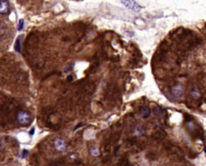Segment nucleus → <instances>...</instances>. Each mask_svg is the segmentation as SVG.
I'll list each match as a JSON object with an SVG mask.
<instances>
[{
	"label": "nucleus",
	"mask_w": 206,
	"mask_h": 166,
	"mask_svg": "<svg viewBox=\"0 0 206 166\" xmlns=\"http://www.w3.org/2000/svg\"><path fill=\"white\" fill-rule=\"evenodd\" d=\"M72 80H73V78H72V76H69L67 77V81L69 82H71V81H72Z\"/></svg>",
	"instance_id": "obj_19"
},
{
	"label": "nucleus",
	"mask_w": 206,
	"mask_h": 166,
	"mask_svg": "<svg viewBox=\"0 0 206 166\" xmlns=\"http://www.w3.org/2000/svg\"><path fill=\"white\" fill-rule=\"evenodd\" d=\"M190 94H191L192 97L194 99L201 98V92H200V89L198 87H193L192 90H191Z\"/></svg>",
	"instance_id": "obj_8"
},
{
	"label": "nucleus",
	"mask_w": 206,
	"mask_h": 166,
	"mask_svg": "<svg viewBox=\"0 0 206 166\" xmlns=\"http://www.w3.org/2000/svg\"><path fill=\"white\" fill-rule=\"evenodd\" d=\"M146 157L148 158L149 160H151V161H154V160H156L157 159L156 154L153 152H148L146 154Z\"/></svg>",
	"instance_id": "obj_11"
},
{
	"label": "nucleus",
	"mask_w": 206,
	"mask_h": 166,
	"mask_svg": "<svg viewBox=\"0 0 206 166\" xmlns=\"http://www.w3.org/2000/svg\"><path fill=\"white\" fill-rule=\"evenodd\" d=\"M23 24H24V21L23 19H20L19 20V23H18V30H21L23 27Z\"/></svg>",
	"instance_id": "obj_15"
},
{
	"label": "nucleus",
	"mask_w": 206,
	"mask_h": 166,
	"mask_svg": "<svg viewBox=\"0 0 206 166\" xmlns=\"http://www.w3.org/2000/svg\"><path fill=\"white\" fill-rule=\"evenodd\" d=\"M188 157L189 158H192V159H194L197 157V153L194 152L192 150H191L189 152H188Z\"/></svg>",
	"instance_id": "obj_13"
},
{
	"label": "nucleus",
	"mask_w": 206,
	"mask_h": 166,
	"mask_svg": "<svg viewBox=\"0 0 206 166\" xmlns=\"http://www.w3.org/2000/svg\"><path fill=\"white\" fill-rule=\"evenodd\" d=\"M184 119H185V121L187 123V122H189V121H192L193 120H194V118L193 116L188 114V113H185L184 115Z\"/></svg>",
	"instance_id": "obj_12"
},
{
	"label": "nucleus",
	"mask_w": 206,
	"mask_h": 166,
	"mask_svg": "<svg viewBox=\"0 0 206 166\" xmlns=\"http://www.w3.org/2000/svg\"><path fill=\"white\" fill-rule=\"evenodd\" d=\"M121 2L126 8L133 10L134 12H139L142 8V7L134 0H121Z\"/></svg>",
	"instance_id": "obj_1"
},
{
	"label": "nucleus",
	"mask_w": 206,
	"mask_h": 166,
	"mask_svg": "<svg viewBox=\"0 0 206 166\" xmlns=\"http://www.w3.org/2000/svg\"><path fill=\"white\" fill-rule=\"evenodd\" d=\"M133 134L137 136H142L145 134V129L143 127L140 126H136L132 131Z\"/></svg>",
	"instance_id": "obj_9"
},
{
	"label": "nucleus",
	"mask_w": 206,
	"mask_h": 166,
	"mask_svg": "<svg viewBox=\"0 0 206 166\" xmlns=\"http://www.w3.org/2000/svg\"><path fill=\"white\" fill-rule=\"evenodd\" d=\"M10 11L9 2L7 0H0V14L7 15Z\"/></svg>",
	"instance_id": "obj_5"
},
{
	"label": "nucleus",
	"mask_w": 206,
	"mask_h": 166,
	"mask_svg": "<svg viewBox=\"0 0 206 166\" xmlns=\"http://www.w3.org/2000/svg\"><path fill=\"white\" fill-rule=\"evenodd\" d=\"M197 78H199V79H202L203 78H204V72H202V71H200V72H199L198 73H197Z\"/></svg>",
	"instance_id": "obj_18"
},
{
	"label": "nucleus",
	"mask_w": 206,
	"mask_h": 166,
	"mask_svg": "<svg viewBox=\"0 0 206 166\" xmlns=\"http://www.w3.org/2000/svg\"><path fill=\"white\" fill-rule=\"evenodd\" d=\"M17 119L20 124H21L23 125H25L30 121L31 118H30V116L28 113L25 112V111H20L17 116Z\"/></svg>",
	"instance_id": "obj_2"
},
{
	"label": "nucleus",
	"mask_w": 206,
	"mask_h": 166,
	"mask_svg": "<svg viewBox=\"0 0 206 166\" xmlns=\"http://www.w3.org/2000/svg\"><path fill=\"white\" fill-rule=\"evenodd\" d=\"M27 154H28V151H27V150H24V151H23V157L24 158V157L27 156Z\"/></svg>",
	"instance_id": "obj_20"
},
{
	"label": "nucleus",
	"mask_w": 206,
	"mask_h": 166,
	"mask_svg": "<svg viewBox=\"0 0 206 166\" xmlns=\"http://www.w3.org/2000/svg\"><path fill=\"white\" fill-rule=\"evenodd\" d=\"M15 50L18 52L21 53V37H18L15 43Z\"/></svg>",
	"instance_id": "obj_10"
},
{
	"label": "nucleus",
	"mask_w": 206,
	"mask_h": 166,
	"mask_svg": "<svg viewBox=\"0 0 206 166\" xmlns=\"http://www.w3.org/2000/svg\"><path fill=\"white\" fill-rule=\"evenodd\" d=\"M203 100H204V102H205V103H206V98H204V99H203Z\"/></svg>",
	"instance_id": "obj_22"
},
{
	"label": "nucleus",
	"mask_w": 206,
	"mask_h": 166,
	"mask_svg": "<svg viewBox=\"0 0 206 166\" xmlns=\"http://www.w3.org/2000/svg\"><path fill=\"white\" fill-rule=\"evenodd\" d=\"M205 30H206V23H205Z\"/></svg>",
	"instance_id": "obj_23"
},
{
	"label": "nucleus",
	"mask_w": 206,
	"mask_h": 166,
	"mask_svg": "<svg viewBox=\"0 0 206 166\" xmlns=\"http://www.w3.org/2000/svg\"><path fill=\"white\" fill-rule=\"evenodd\" d=\"M205 152H206V147H205Z\"/></svg>",
	"instance_id": "obj_25"
},
{
	"label": "nucleus",
	"mask_w": 206,
	"mask_h": 166,
	"mask_svg": "<svg viewBox=\"0 0 206 166\" xmlns=\"http://www.w3.org/2000/svg\"><path fill=\"white\" fill-rule=\"evenodd\" d=\"M140 115L143 118H148L150 114H151V109L149 107L146 106V105H144L140 108Z\"/></svg>",
	"instance_id": "obj_7"
},
{
	"label": "nucleus",
	"mask_w": 206,
	"mask_h": 166,
	"mask_svg": "<svg viewBox=\"0 0 206 166\" xmlns=\"http://www.w3.org/2000/svg\"><path fill=\"white\" fill-rule=\"evenodd\" d=\"M172 92H173V94L175 96V97L180 98L184 94V86L182 85H181V84H176V85L173 86Z\"/></svg>",
	"instance_id": "obj_4"
},
{
	"label": "nucleus",
	"mask_w": 206,
	"mask_h": 166,
	"mask_svg": "<svg viewBox=\"0 0 206 166\" xmlns=\"http://www.w3.org/2000/svg\"><path fill=\"white\" fill-rule=\"evenodd\" d=\"M35 128H33V129H31V130L30 131V135H34V133H35Z\"/></svg>",
	"instance_id": "obj_21"
},
{
	"label": "nucleus",
	"mask_w": 206,
	"mask_h": 166,
	"mask_svg": "<svg viewBox=\"0 0 206 166\" xmlns=\"http://www.w3.org/2000/svg\"><path fill=\"white\" fill-rule=\"evenodd\" d=\"M91 154H92V155H94V156H97V155H98L99 154V151L96 148H94L91 150Z\"/></svg>",
	"instance_id": "obj_16"
},
{
	"label": "nucleus",
	"mask_w": 206,
	"mask_h": 166,
	"mask_svg": "<svg viewBox=\"0 0 206 166\" xmlns=\"http://www.w3.org/2000/svg\"><path fill=\"white\" fill-rule=\"evenodd\" d=\"M163 112L164 111H162V110L160 107H157V108H154V113H157V115H161V114H163Z\"/></svg>",
	"instance_id": "obj_14"
},
{
	"label": "nucleus",
	"mask_w": 206,
	"mask_h": 166,
	"mask_svg": "<svg viewBox=\"0 0 206 166\" xmlns=\"http://www.w3.org/2000/svg\"><path fill=\"white\" fill-rule=\"evenodd\" d=\"M54 145H55V147L56 148V150L58 151V152H65L66 149H67V144L62 139L58 138V139L56 140L55 142H54Z\"/></svg>",
	"instance_id": "obj_3"
},
{
	"label": "nucleus",
	"mask_w": 206,
	"mask_h": 166,
	"mask_svg": "<svg viewBox=\"0 0 206 166\" xmlns=\"http://www.w3.org/2000/svg\"><path fill=\"white\" fill-rule=\"evenodd\" d=\"M127 144H129V146H132L136 143V140L135 139H128L127 140Z\"/></svg>",
	"instance_id": "obj_17"
},
{
	"label": "nucleus",
	"mask_w": 206,
	"mask_h": 166,
	"mask_svg": "<svg viewBox=\"0 0 206 166\" xmlns=\"http://www.w3.org/2000/svg\"><path fill=\"white\" fill-rule=\"evenodd\" d=\"M1 145H2V144H1V141H0V147H1Z\"/></svg>",
	"instance_id": "obj_24"
},
{
	"label": "nucleus",
	"mask_w": 206,
	"mask_h": 166,
	"mask_svg": "<svg viewBox=\"0 0 206 166\" xmlns=\"http://www.w3.org/2000/svg\"><path fill=\"white\" fill-rule=\"evenodd\" d=\"M166 137V132L164 130H157L152 135L151 138L155 140H162Z\"/></svg>",
	"instance_id": "obj_6"
},
{
	"label": "nucleus",
	"mask_w": 206,
	"mask_h": 166,
	"mask_svg": "<svg viewBox=\"0 0 206 166\" xmlns=\"http://www.w3.org/2000/svg\"><path fill=\"white\" fill-rule=\"evenodd\" d=\"M205 54H206V50H205Z\"/></svg>",
	"instance_id": "obj_26"
}]
</instances>
